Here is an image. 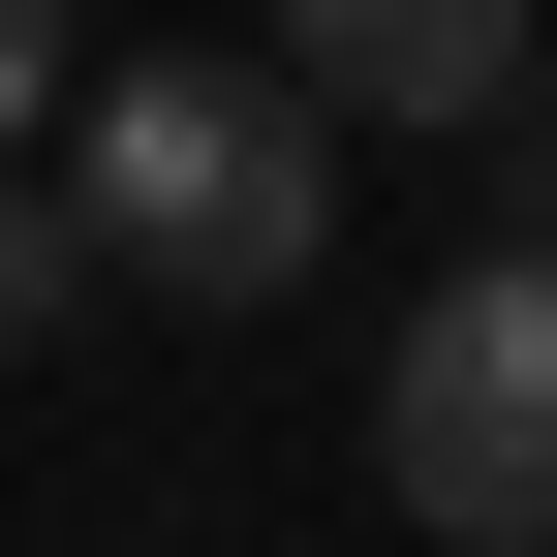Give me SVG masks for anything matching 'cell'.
Returning a JSON list of instances; mask_svg holds the SVG:
<instances>
[{
	"label": "cell",
	"instance_id": "6da1fadb",
	"mask_svg": "<svg viewBox=\"0 0 557 557\" xmlns=\"http://www.w3.org/2000/svg\"><path fill=\"white\" fill-rule=\"evenodd\" d=\"M94 278H156V310H278V278L341 248V94L310 62H94Z\"/></svg>",
	"mask_w": 557,
	"mask_h": 557
},
{
	"label": "cell",
	"instance_id": "7a4b0ae2",
	"mask_svg": "<svg viewBox=\"0 0 557 557\" xmlns=\"http://www.w3.org/2000/svg\"><path fill=\"white\" fill-rule=\"evenodd\" d=\"M372 465H403L434 557H557V248H465L372 341Z\"/></svg>",
	"mask_w": 557,
	"mask_h": 557
},
{
	"label": "cell",
	"instance_id": "3957f363",
	"mask_svg": "<svg viewBox=\"0 0 557 557\" xmlns=\"http://www.w3.org/2000/svg\"><path fill=\"white\" fill-rule=\"evenodd\" d=\"M278 62H310L341 124H496L527 94V0H278Z\"/></svg>",
	"mask_w": 557,
	"mask_h": 557
},
{
	"label": "cell",
	"instance_id": "277c9868",
	"mask_svg": "<svg viewBox=\"0 0 557 557\" xmlns=\"http://www.w3.org/2000/svg\"><path fill=\"white\" fill-rule=\"evenodd\" d=\"M62 278H94V218H62V186H0V341H62Z\"/></svg>",
	"mask_w": 557,
	"mask_h": 557
},
{
	"label": "cell",
	"instance_id": "5b68a950",
	"mask_svg": "<svg viewBox=\"0 0 557 557\" xmlns=\"http://www.w3.org/2000/svg\"><path fill=\"white\" fill-rule=\"evenodd\" d=\"M32 124H62V0H0V156H32Z\"/></svg>",
	"mask_w": 557,
	"mask_h": 557
}]
</instances>
